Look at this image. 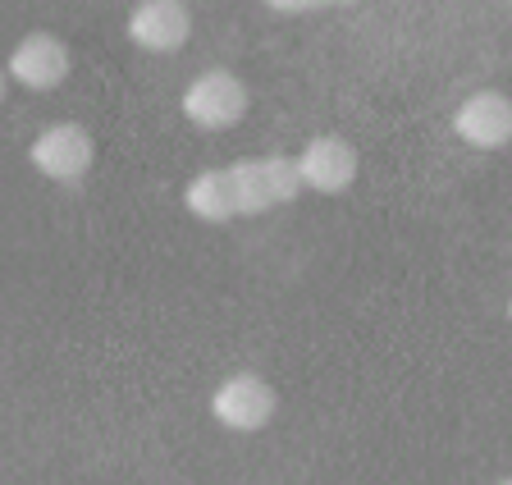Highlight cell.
Wrapping results in <instances>:
<instances>
[{
    "label": "cell",
    "instance_id": "cell-1",
    "mask_svg": "<svg viewBox=\"0 0 512 485\" xmlns=\"http://www.w3.org/2000/svg\"><path fill=\"white\" fill-rule=\"evenodd\" d=\"M224 174H229V193H234L238 216L275 211V206L298 202V193H302L298 161L293 156H252V161L224 165Z\"/></svg>",
    "mask_w": 512,
    "mask_h": 485
},
{
    "label": "cell",
    "instance_id": "cell-3",
    "mask_svg": "<svg viewBox=\"0 0 512 485\" xmlns=\"http://www.w3.org/2000/svg\"><path fill=\"white\" fill-rule=\"evenodd\" d=\"M275 408H279L275 389L256 376V371H234V376H224L211 394V417L234 435H252V431H261V426H270Z\"/></svg>",
    "mask_w": 512,
    "mask_h": 485
},
{
    "label": "cell",
    "instance_id": "cell-6",
    "mask_svg": "<svg viewBox=\"0 0 512 485\" xmlns=\"http://www.w3.org/2000/svg\"><path fill=\"white\" fill-rule=\"evenodd\" d=\"M298 179L311 193H348L352 179H357V151L352 142L334 138V133H316L307 138V147L298 151Z\"/></svg>",
    "mask_w": 512,
    "mask_h": 485
},
{
    "label": "cell",
    "instance_id": "cell-10",
    "mask_svg": "<svg viewBox=\"0 0 512 485\" xmlns=\"http://www.w3.org/2000/svg\"><path fill=\"white\" fill-rule=\"evenodd\" d=\"M279 14H307V10H325V5H352V0H261Z\"/></svg>",
    "mask_w": 512,
    "mask_h": 485
},
{
    "label": "cell",
    "instance_id": "cell-5",
    "mask_svg": "<svg viewBox=\"0 0 512 485\" xmlns=\"http://www.w3.org/2000/svg\"><path fill=\"white\" fill-rule=\"evenodd\" d=\"M69 69H74L69 46H64L55 33L19 37V46H14L10 60H5V74H10L19 87H28V92H51V87H60L64 78H69Z\"/></svg>",
    "mask_w": 512,
    "mask_h": 485
},
{
    "label": "cell",
    "instance_id": "cell-9",
    "mask_svg": "<svg viewBox=\"0 0 512 485\" xmlns=\"http://www.w3.org/2000/svg\"><path fill=\"white\" fill-rule=\"evenodd\" d=\"M183 206H188V216L206 220V225H224V220H238L234 193H229V174H224V170L192 174L188 188H183Z\"/></svg>",
    "mask_w": 512,
    "mask_h": 485
},
{
    "label": "cell",
    "instance_id": "cell-11",
    "mask_svg": "<svg viewBox=\"0 0 512 485\" xmlns=\"http://www.w3.org/2000/svg\"><path fill=\"white\" fill-rule=\"evenodd\" d=\"M5 87H10V74H5V69H0V101H5Z\"/></svg>",
    "mask_w": 512,
    "mask_h": 485
},
{
    "label": "cell",
    "instance_id": "cell-13",
    "mask_svg": "<svg viewBox=\"0 0 512 485\" xmlns=\"http://www.w3.org/2000/svg\"><path fill=\"white\" fill-rule=\"evenodd\" d=\"M508 316H512V302H508Z\"/></svg>",
    "mask_w": 512,
    "mask_h": 485
},
{
    "label": "cell",
    "instance_id": "cell-4",
    "mask_svg": "<svg viewBox=\"0 0 512 485\" xmlns=\"http://www.w3.org/2000/svg\"><path fill=\"white\" fill-rule=\"evenodd\" d=\"M92 133L83 124H51V129L37 133V142L28 147V161L37 174L55 179V184H78L87 170H92Z\"/></svg>",
    "mask_w": 512,
    "mask_h": 485
},
{
    "label": "cell",
    "instance_id": "cell-8",
    "mask_svg": "<svg viewBox=\"0 0 512 485\" xmlns=\"http://www.w3.org/2000/svg\"><path fill=\"white\" fill-rule=\"evenodd\" d=\"M453 133L476 151H499L512 142V101L494 87L471 92L458 110H453Z\"/></svg>",
    "mask_w": 512,
    "mask_h": 485
},
{
    "label": "cell",
    "instance_id": "cell-12",
    "mask_svg": "<svg viewBox=\"0 0 512 485\" xmlns=\"http://www.w3.org/2000/svg\"><path fill=\"white\" fill-rule=\"evenodd\" d=\"M499 485H512V476H503V481H499Z\"/></svg>",
    "mask_w": 512,
    "mask_h": 485
},
{
    "label": "cell",
    "instance_id": "cell-2",
    "mask_svg": "<svg viewBox=\"0 0 512 485\" xmlns=\"http://www.w3.org/2000/svg\"><path fill=\"white\" fill-rule=\"evenodd\" d=\"M179 106L188 124H197L206 133H220V129H234L238 119L247 115V87L229 69H206V74H197L183 87Z\"/></svg>",
    "mask_w": 512,
    "mask_h": 485
},
{
    "label": "cell",
    "instance_id": "cell-7",
    "mask_svg": "<svg viewBox=\"0 0 512 485\" xmlns=\"http://www.w3.org/2000/svg\"><path fill=\"white\" fill-rule=\"evenodd\" d=\"M192 37V14L183 0H138L128 14V42L138 51L170 55Z\"/></svg>",
    "mask_w": 512,
    "mask_h": 485
}]
</instances>
